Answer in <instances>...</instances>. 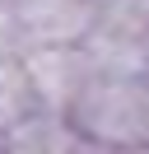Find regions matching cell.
I'll return each instance as SVG.
<instances>
[{"instance_id":"cell-1","label":"cell","mask_w":149,"mask_h":154,"mask_svg":"<svg viewBox=\"0 0 149 154\" xmlns=\"http://www.w3.org/2000/svg\"><path fill=\"white\" fill-rule=\"evenodd\" d=\"M70 126L98 145H149V98H144V75H93L65 107Z\"/></svg>"},{"instance_id":"cell-2","label":"cell","mask_w":149,"mask_h":154,"mask_svg":"<svg viewBox=\"0 0 149 154\" xmlns=\"http://www.w3.org/2000/svg\"><path fill=\"white\" fill-rule=\"evenodd\" d=\"M19 61L28 70V84L42 112H65L79 98V89L93 79V61L84 47H28Z\"/></svg>"},{"instance_id":"cell-3","label":"cell","mask_w":149,"mask_h":154,"mask_svg":"<svg viewBox=\"0 0 149 154\" xmlns=\"http://www.w3.org/2000/svg\"><path fill=\"white\" fill-rule=\"evenodd\" d=\"M28 47H79L98 23V0H19Z\"/></svg>"},{"instance_id":"cell-4","label":"cell","mask_w":149,"mask_h":154,"mask_svg":"<svg viewBox=\"0 0 149 154\" xmlns=\"http://www.w3.org/2000/svg\"><path fill=\"white\" fill-rule=\"evenodd\" d=\"M42 112L37 107V94L28 84V70L19 56H0V135H14L23 122Z\"/></svg>"},{"instance_id":"cell-5","label":"cell","mask_w":149,"mask_h":154,"mask_svg":"<svg viewBox=\"0 0 149 154\" xmlns=\"http://www.w3.org/2000/svg\"><path fill=\"white\" fill-rule=\"evenodd\" d=\"M28 51V28H23V14L19 5L0 0V56H23Z\"/></svg>"},{"instance_id":"cell-6","label":"cell","mask_w":149,"mask_h":154,"mask_svg":"<svg viewBox=\"0 0 149 154\" xmlns=\"http://www.w3.org/2000/svg\"><path fill=\"white\" fill-rule=\"evenodd\" d=\"M144 66H149V28H144Z\"/></svg>"},{"instance_id":"cell-7","label":"cell","mask_w":149,"mask_h":154,"mask_svg":"<svg viewBox=\"0 0 149 154\" xmlns=\"http://www.w3.org/2000/svg\"><path fill=\"white\" fill-rule=\"evenodd\" d=\"M144 98H149V75H144Z\"/></svg>"},{"instance_id":"cell-8","label":"cell","mask_w":149,"mask_h":154,"mask_svg":"<svg viewBox=\"0 0 149 154\" xmlns=\"http://www.w3.org/2000/svg\"><path fill=\"white\" fill-rule=\"evenodd\" d=\"M9 5H19V0H9Z\"/></svg>"}]
</instances>
